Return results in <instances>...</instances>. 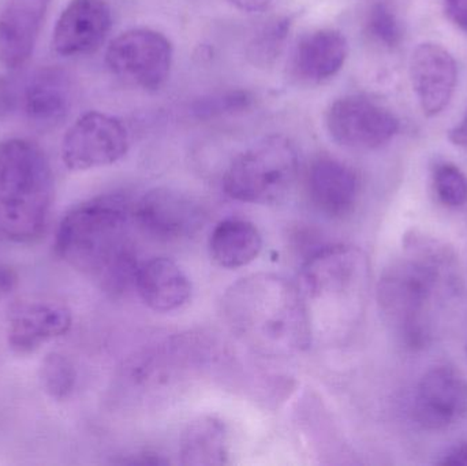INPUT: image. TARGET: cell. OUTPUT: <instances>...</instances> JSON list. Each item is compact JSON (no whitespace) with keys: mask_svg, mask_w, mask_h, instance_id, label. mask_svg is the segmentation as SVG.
<instances>
[{"mask_svg":"<svg viewBox=\"0 0 467 466\" xmlns=\"http://www.w3.org/2000/svg\"><path fill=\"white\" fill-rule=\"evenodd\" d=\"M129 144L128 129L122 120L90 111L66 131L62 161L71 171H89L117 163L128 152Z\"/></svg>","mask_w":467,"mask_h":466,"instance_id":"8","label":"cell"},{"mask_svg":"<svg viewBox=\"0 0 467 466\" xmlns=\"http://www.w3.org/2000/svg\"><path fill=\"white\" fill-rule=\"evenodd\" d=\"M307 192L324 215L343 218L356 207L359 181L348 164L331 156H320L307 172Z\"/></svg>","mask_w":467,"mask_h":466,"instance_id":"16","label":"cell"},{"mask_svg":"<svg viewBox=\"0 0 467 466\" xmlns=\"http://www.w3.org/2000/svg\"><path fill=\"white\" fill-rule=\"evenodd\" d=\"M224 315L242 339L265 355H290L309 347L312 325L301 290L275 275H252L233 285Z\"/></svg>","mask_w":467,"mask_h":466,"instance_id":"3","label":"cell"},{"mask_svg":"<svg viewBox=\"0 0 467 466\" xmlns=\"http://www.w3.org/2000/svg\"><path fill=\"white\" fill-rule=\"evenodd\" d=\"M457 262L443 243L413 234L379 284V301L408 347L431 338L436 309L457 289Z\"/></svg>","mask_w":467,"mask_h":466,"instance_id":"1","label":"cell"},{"mask_svg":"<svg viewBox=\"0 0 467 466\" xmlns=\"http://www.w3.org/2000/svg\"><path fill=\"white\" fill-rule=\"evenodd\" d=\"M327 129L337 144L351 150H378L400 131V120L364 96H346L329 107Z\"/></svg>","mask_w":467,"mask_h":466,"instance_id":"9","label":"cell"},{"mask_svg":"<svg viewBox=\"0 0 467 466\" xmlns=\"http://www.w3.org/2000/svg\"><path fill=\"white\" fill-rule=\"evenodd\" d=\"M230 2L241 10L255 13V11H266L274 7L276 0H230Z\"/></svg>","mask_w":467,"mask_h":466,"instance_id":"29","label":"cell"},{"mask_svg":"<svg viewBox=\"0 0 467 466\" xmlns=\"http://www.w3.org/2000/svg\"><path fill=\"white\" fill-rule=\"evenodd\" d=\"M41 380L47 393L55 399H65L70 396L76 385V371L73 364L59 353H51L44 358L41 366Z\"/></svg>","mask_w":467,"mask_h":466,"instance_id":"23","label":"cell"},{"mask_svg":"<svg viewBox=\"0 0 467 466\" xmlns=\"http://www.w3.org/2000/svg\"><path fill=\"white\" fill-rule=\"evenodd\" d=\"M369 267L359 249L334 245L307 260L301 273V295L307 309L318 314L337 311L353 319L367 292Z\"/></svg>","mask_w":467,"mask_h":466,"instance_id":"6","label":"cell"},{"mask_svg":"<svg viewBox=\"0 0 467 466\" xmlns=\"http://www.w3.org/2000/svg\"><path fill=\"white\" fill-rule=\"evenodd\" d=\"M263 249L260 230L252 222L230 218L216 224L210 238V254L222 268L236 270L257 259Z\"/></svg>","mask_w":467,"mask_h":466,"instance_id":"20","label":"cell"},{"mask_svg":"<svg viewBox=\"0 0 467 466\" xmlns=\"http://www.w3.org/2000/svg\"><path fill=\"white\" fill-rule=\"evenodd\" d=\"M183 465L213 466L229 464V432L218 419L204 416L183 430L180 445Z\"/></svg>","mask_w":467,"mask_h":466,"instance_id":"21","label":"cell"},{"mask_svg":"<svg viewBox=\"0 0 467 466\" xmlns=\"http://www.w3.org/2000/svg\"><path fill=\"white\" fill-rule=\"evenodd\" d=\"M73 101V78L59 66L36 71L25 87V114L37 128H57L67 119Z\"/></svg>","mask_w":467,"mask_h":466,"instance_id":"15","label":"cell"},{"mask_svg":"<svg viewBox=\"0 0 467 466\" xmlns=\"http://www.w3.org/2000/svg\"><path fill=\"white\" fill-rule=\"evenodd\" d=\"M433 188L441 204L460 208L467 204V177L451 163H441L433 171Z\"/></svg>","mask_w":467,"mask_h":466,"instance_id":"24","label":"cell"},{"mask_svg":"<svg viewBox=\"0 0 467 466\" xmlns=\"http://www.w3.org/2000/svg\"><path fill=\"white\" fill-rule=\"evenodd\" d=\"M51 0H7L0 10V65L16 70L35 51Z\"/></svg>","mask_w":467,"mask_h":466,"instance_id":"14","label":"cell"},{"mask_svg":"<svg viewBox=\"0 0 467 466\" xmlns=\"http://www.w3.org/2000/svg\"><path fill=\"white\" fill-rule=\"evenodd\" d=\"M134 221L148 234L164 241L193 237L207 222L204 205L182 192L156 188L133 207Z\"/></svg>","mask_w":467,"mask_h":466,"instance_id":"10","label":"cell"},{"mask_svg":"<svg viewBox=\"0 0 467 466\" xmlns=\"http://www.w3.org/2000/svg\"><path fill=\"white\" fill-rule=\"evenodd\" d=\"M414 418L432 431L451 429L467 418V380L454 367L430 369L414 393Z\"/></svg>","mask_w":467,"mask_h":466,"instance_id":"11","label":"cell"},{"mask_svg":"<svg viewBox=\"0 0 467 466\" xmlns=\"http://www.w3.org/2000/svg\"><path fill=\"white\" fill-rule=\"evenodd\" d=\"M111 25V10L104 0H71L55 25L52 47L62 57L92 54L106 40Z\"/></svg>","mask_w":467,"mask_h":466,"instance_id":"13","label":"cell"},{"mask_svg":"<svg viewBox=\"0 0 467 466\" xmlns=\"http://www.w3.org/2000/svg\"><path fill=\"white\" fill-rule=\"evenodd\" d=\"M348 55V44L342 33L320 29L299 41L293 57L296 78L320 84L339 73Z\"/></svg>","mask_w":467,"mask_h":466,"instance_id":"18","label":"cell"},{"mask_svg":"<svg viewBox=\"0 0 467 466\" xmlns=\"http://www.w3.org/2000/svg\"><path fill=\"white\" fill-rule=\"evenodd\" d=\"M134 287L148 308L161 314L185 306L193 292L185 271L169 257H152L140 263Z\"/></svg>","mask_w":467,"mask_h":466,"instance_id":"17","label":"cell"},{"mask_svg":"<svg viewBox=\"0 0 467 466\" xmlns=\"http://www.w3.org/2000/svg\"><path fill=\"white\" fill-rule=\"evenodd\" d=\"M444 11L452 24L467 32V0H444Z\"/></svg>","mask_w":467,"mask_h":466,"instance_id":"27","label":"cell"},{"mask_svg":"<svg viewBox=\"0 0 467 466\" xmlns=\"http://www.w3.org/2000/svg\"><path fill=\"white\" fill-rule=\"evenodd\" d=\"M441 465H463L467 466V442L460 443L450 449L443 457H441Z\"/></svg>","mask_w":467,"mask_h":466,"instance_id":"28","label":"cell"},{"mask_svg":"<svg viewBox=\"0 0 467 466\" xmlns=\"http://www.w3.org/2000/svg\"><path fill=\"white\" fill-rule=\"evenodd\" d=\"M71 327V314L59 304H32L14 312L10 345L19 353L37 349L43 342L65 336Z\"/></svg>","mask_w":467,"mask_h":466,"instance_id":"19","label":"cell"},{"mask_svg":"<svg viewBox=\"0 0 467 466\" xmlns=\"http://www.w3.org/2000/svg\"><path fill=\"white\" fill-rule=\"evenodd\" d=\"M291 19L279 18L268 22L250 41L246 49L250 62L258 67L272 65L282 52L290 32Z\"/></svg>","mask_w":467,"mask_h":466,"instance_id":"22","label":"cell"},{"mask_svg":"<svg viewBox=\"0 0 467 466\" xmlns=\"http://www.w3.org/2000/svg\"><path fill=\"white\" fill-rule=\"evenodd\" d=\"M172 63L169 38L152 29H131L115 37L106 52V65L122 81L145 90L166 84Z\"/></svg>","mask_w":467,"mask_h":466,"instance_id":"7","label":"cell"},{"mask_svg":"<svg viewBox=\"0 0 467 466\" xmlns=\"http://www.w3.org/2000/svg\"><path fill=\"white\" fill-rule=\"evenodd\" d=\"M133 207L125 197L101 196L74 208L57 230V254L109 292L134 285Z\"/></svg>","mask_w":467,"mask_h":466,"instance_id":"2","label":"cell"},{"mask_svg":"<svg viewBox=\"0 0 467 466\" xmlns=\"http://www.w3.org/2000/svg\"><path fill=\"white\" fill-rule=\"evenodd\" d=\"M250 101H252V98L249 93L244 92V90H235V92H227L197 101L194 112L200 118L219 117V115L232 114L239 109H247Z\"/></svg>","mask_w":467,"mask_h":466,"instance_id":"26","label":"cell"},{"mask_svg":"<svg viewBox=\"0 0 467 466\" xmlns=\"http://www.w3.org/2000/svg\"><path fill=\"white\" fill-rule=\"evenodd\" d=\"M410 78L425 117H436L446 109L454 96L457 62L441 44H420L411 55Z\"/></svg>","mask_w":467,"mask_h":466,"instance_id":"12","label":"cell"},{"mask_svg":"<svg viewBox=\"0 0 467 466\" xmlns=\"http://www.w3.org/2000/svg\"><path fill=\"white\" fill-rule=\"evenodd\" d=\"M367 33L376 43L394 48L402 40L400 19L386 3H378L370 8L367 19Z\"/></svg>","mask_w":467,"mask_h":466,"instance_id":"25","label":"cell"},{"mask_svg":"<svg viewBox=\"0 0 467 466\" xmlns=\"http://www.w3.org/2000/svg\"><path fill=\"white\" fill-rule=\"evenodd\" d=\"M54 196V172L44 150L24 139L0 142V240H40Z\"/></svg>","mask_w":467,"mask_h":466,"instance_id":"4","label":"cell"},{"mask_svg":"<svg viewBox=\"0 0 467 466\" xmlns=\"http://www.w3.org/2000/svg\"><path fill=\"white\" fill-rule=\"evenodd\" d=\"M299 158L285 136H269L236 156L224 172L227 196L249 204H276L296 182Z\"/></svg>","mask_w":467,"mask_h":466,"instance_id":"5","label":"cell"},{"mask_svg":"<svg viewBox=\"0 0 467 466\" xmlns=\"http://www.w3.org/2000/svg\"><path fill=\"white\" fill-rule=\"evenodd\" d=\"M449 139L452 144L467 148V112L462 120L457 126H454V129L450 130Z\"/></svg>","mask_w":467,"mask_h":466,"instance_id":"30","label":"cell"},{"mask_svg":"<svg viewBox=\"0 0 467 466\" xmlns=\"http://www.w3.org/2000/svg\"><path fill=\"white\" fill-rule=\"evenodd\" d=\"M14 282H16L14 274L11 273V271L2 270V268H0V290H3V292L8 289L11 290Z\"/></svg>","mask_w":467,"mask_h":466,"instance_id":"31","label":"cell"}]
</instances>
